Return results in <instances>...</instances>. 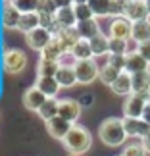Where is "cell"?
Wrapping results in <instances>:
<instances>
[{"mask_svg": "<svg viewBox=\"0 0 150 156\" xmlns=\"http://www.w3.org/2000/svg\"><path fill=\"white\" fill-rule=\"evenodd\" d=\"M71 52L75 54V58L83 62V60H94V54H92V48H91V43L87 39H79L75 43V46L71 48Z\"/></svg>", "mask_w": 150, "mask_h": 156, "instance_id": "obj_25", "label": "cell"}, {"mask_svg": "<svg viewBox=\"0 0 150 156\" xmlns=\"http://www.w3.org/2000/svg\"><path fill=\"white\" fill-rule=\"evenodd\" d=\"M146 6H148V14H150V0H146Z\"/></svg>", "mask_w": 150, "mask_h": 156, "instance_id": "obj_45", "label": "cell"}, {"mask_svg": "<svg viewBox=\"0 0 150 156\" xmlns=\"http://www.w3.org/2000/svg\"><path fill=\"white\" fill-rule=\"evenodd\" d=\"M125 60H127V62H125V71H129L131 75L142 73V71H150V64L141 56L139 52H129V54H125Z\"/></svg>", "mask_w": 150, "mask_h": 156, "instance_id": "obj_13", "label": "cell"}, {"mask_svg": "<svg viewBox=\"0 0 150 156\" xmlns=\"http://www.w3.org/2000/svg\"><path fill=\"white\" fill-rule=\"evenodd\" d=\"M137 52L141 54L142 58L146 60V62L150 64V41H145V43H139V48H137Z\"/></svg>", "mask_w": 150, "mask_h": 156, "instance_id": "obj_38", "label": "cell"}, {"mask_svg": "<svg viewBox=\"0 0 150 156\" xmlns=\"http://www.w3.org/2000/svg\"><path fill=\"white\" fill-rule=\"evenodd\" d=\"M98 137L106 147H121L127 141L123 118H106L98 125Z\"/></svg>", "mask_w": 150, "mask_h": 156, "instance_id": "obj_1", "label": "cell"}, {"mask_svg": "<svg viewBox=\"0 0 150 156\" xmlns=\"http://www.w3.org/2000/svg\"><path fill=\"white\" fill-rule=\"evenodd\" d=\"M110 54H127V41L110 37Z\"/></svg>", "mask_w": 150, "mask_h": 156, "instance_id": "obj_35", "label": "cell"}, {"mask_svg": "<svg viewBox=\"0 0 150 156\" xmlns=\"http://www.w3.org/2000/svg\"><path fill=\"white\" fill-rule=\"evenodd\" d=\"M123 125H125V131H127V137L141 139V141L150 131V125L142 118H123Z\"/></svg>", "mask_w": 150, "mask_h": 156, "instance_id": "obj_10", "label": "cell"}, {"mask_svg": "<svg viewBox=\"0 0 150 156\" xmlns=\"http://www.w3.org/2000/svg\"><path fill=\"white\" fill-rule=\"evenodd\" d=\"M81 104H79V100H75V98H62L60 100V108H58V116L60 118H64L65 122H69V123H77V119H79L81 116Z\"/></svg>", "mask_w": 150, "mask_h": 156, "instance_id": "obj_8", "label": "cell"}, {"mask_svg": "<svg viewBox=\"0 0 150 156\" xmlns=\"http://www.w3.org/2000/svg\"><path fill=\"white\" fill-rule=\"evenodd\" d=\"M131 39L137 41V43L150 41V20L135 21V23H133V33H131Z\"/></svg>", "mask_w": 150, "mask_h": 156, "instance_id": "obj_24", "label": "cell"}, {"mask_svg": "<svg viewBox=\"0 0 150 156\" xmlns=\"http://www.w3.org/2000/svg\"><path fill=\"white\" fill-rule=\"evenodd\" d=\"M52 37H54V35L48 31V29H44L43 25H40V27H37V29H33L31 33H27V35H25V41H27L29 48L43 52L46 46H48V43L52 41Z\"/></svg>", "mask_w": 150, "mask_h": 156, "instance_id": "obj_7", "label": "cell"}, {"mask_svg": "<svg viewBox=\"0 0 150 156\" xmlns=\"http://www.w3.org/2000/svg\"><path fill=\"white\" fill-rule=\"evenodd\" d=\"M146 148L142 147V143H129L123 147L121 156H146Z\"/></svg>", "mask_w": 150, "mask_h": 156, "instance_id": "obj_33", "label": "cell"}, {"mask_svg": "<svg viewBox=\"0 0 150 156\" xmlns=\"http://www.w3.org/2000/svg\"><path fill=\"white\" fill-rule=\"evenodd\" d=\"M94 17H112L113 0H89Z\"/></svg>", "mask_w": 150, "mask_h": 156, "instance_id": "obj_23", "label": "cell"}, {"mask_svg": "<svg viewBox=\"0 0 150 156\" xmlns=\"http://www.w3.org/2000/svg\"><path fill=\"white\" fill-rule=\"evenodd\" d=\"M110 89L116 94H119V97H125V98H127L129 94H133V75H131L129 71H121L119 77L113 81V85Z\"/></svg>", "mask_w": 150, "mask_h": 156, "instance_id": "obj_14", "label": "cell"}, {"mask_svg": "<svg viewBox=\"0 0 150 156\" xmlns=\"http://www.w3.org/2000/svg\"><path fill=\"white\" fill-rule=\"evenodd\" d=\"M69 156H77V154H69Z\"/></svg>", "mask_w": 150, "mask_h": 156, "instance_id": "obj_46", "label": "cell"}, {"mask_svg": "<svg viewBox=\"0 0 150 156\" xmlns=\"http://www.w3.org/2000/svg\"><path fill=\"white\" fill-rule=\"evenodd\" d=\"M71 127H73V123L65 122L64 118H52L50 122H46V131H48V135L52 137V139H58V141H64L65 135L71 131Z\"/></svg>", "mask_w": 150, "mask_h": 156, "instance_id": "obj_11", "label": "cell"}, {"mask_svg": "<svg viewBox=\"0 0 150 156\" xmlns=\"http://www.w3.org/2000/svg\"><path fill=\"white\" fill-rule=\"evenodd\" d=\"M73 12H75V17L77 21H87V20H92L94 14L91 10L89 4H73Z\"/></svg>", "mask_w": 150, "mask_h": 156, "instance_id": "obj_32", "label": "cell"}, {"mask_svg": "<svg viewBox=\"0 0 150 156\" xmlns=\"http://www.w3.org/2000/svg\"><path fill=\"white\" fill-rule=\"evenodd\" d=\"M73 4H89V0H73Z\"/></svg>", "mask_w": 150, "mask_h": 156, "instance_id": "obj_43", "label": "cell"}, {"mask_svg": "<svg viewBox=\"0 0 150 156\" xmlns=\"http://www.w3.org/2000/svg\"><path fill=\"white\" fill-rule=\"evenodd\" d=\"M62 143H64V147L68 148L69 154L81 156V154H85L89 148H91V145H92V135H91V131H89L87 127L75 123L73 127H71V131L65 135V139Z\"/></svg>", "mask_w": 150, "mask_h": 156, "instance_id": "obj_2", "label": "cell"}, {"mask_svg": "<svg viewBox=\"0 0 150 156\" xmlns=\"http://www.w3.org/2000/svg\"><path fill=\"white\" fill-rule=\"evenodd\" d=\"M125 54H108L106 64H110L112 68H116L117 71H125Z\"/></svg>", "mask_w": 150, "mask_h": 156, "instance_id": "obj_34", "label": "cell"}, {"mask_svg": "<svg viewBox=\"0 0 150 156\" xmlns=\"http://www.w3.org/2000/svg\"><path fill=\"white\" fill-rule=\"evenodd\" d=\"M23 106L27 108V110H31V112H39L40 110V106H43L46 102V97L43 93L39 91V87L37 85H33V87H29L25 93H23Z\"/></svg>", "mask_w": 150, "mask_h": 156, "instance_id": "obj_12", "label": "cell"}, {"mask_svg": "<svg viewBox=\"0 0 150 156\" xmlns=\"http://www.w3.org/2000/svg\"><path fill=\"white\" fill-rule=\"evenodd\" d=\"M4 2H10V0H4Z\"/></svg>", "mask_w": 150, "mask_h": 156, "instance_id": "obj_47", "label": "cell"}, {"mask_svg": "<svg viewBox=\"0 0 150 156\" xmlns=\"http://www.w3.org/2000/svg\"><path fill=\"white\" fill-rule=\"evenodd\" d=\"M56 81L60 83V87H73L77 83V75H75V68H60L56 73Z\"/></svg>", "mask_w": 150, "mask_h": 156, "instance_id": "obj_27", "label": "cell"}, {"mask_svg": "<svg viewBox=\"0 0 150 156\" xmlns=\"http://www.w3.org/2000/svg\"><path fill=\"white\" fill-rule=\"evenodd\" d=\"M91 43V48H92V54H94V60H98V58H104L110 54V37L104 33H100L96 35L94 39L89 41Z\"/></svg>", "mask_w": 150, "mask_h": 156, "instance_id": "obj_18", "label": "cell"}, {"mask_svg": "<svg viewBox=\"0 0 150 156\" xmlns=\"http://www.w3.org/2000/svg\"><path fill=\"white\" fill-rule=\"evenodd\" d=\"M77 62H79V60L75 58V54L71 52V50L69 52H64L62 56L58 58V66H60V68H75Z\"/></svg>", "mask_w": 150, "mask_h": 156, "instance_id": "obj_36", "label": "cell"}, {"mask_svg": "<svg viewBox=\"0 0 150 156\" xmlns=\"http://www.w3.org/2000/svg\"><path fill=\"white\" fill-rule=\"evenodd\" d=\"M119 156H121V154H119Z\"/></svg>", "mask_w": 150, "mask_h": 156, "instance_id": "obj_48", "label": "cell"}, {"mask_svg": "<svg viewBox=\"0 0 150 156\" xmlns=\"http://www.w3.org/2000/svg\"><path fill=\"white\" fill-rule=\"evenodd\" d=\"M142 119L150 125V100L146 102V108H145V112H142Z\"/></svg>", "mask_w": 150, "mask_h": 156, "instance_id": "obj_41", "label": "cell"}, {"mask_svg": "<svg viewBox=\"0 0 150 156\" xmlns=\"http://www.w3.org/2000/svg\"><path fill=\"white\" fill-rule=\"evenodd\" d=\"M98 68H100L98 69V79L104 83V85H108V87H112L113 81H116L119 77V73H121V71H117L116 68H112L110 64H100Z\"/></svg>", "mask_w": 150, "mask_h": 156, "instance_id": "obj_28", "label": "cell"}, {"mask_svg": "<svg viewBox=\"0 0 150 156\" xmlns=\"http://www.w3.org/2000/svg\"><path fill=\"white\" fill-rule=\"evenodd\" d=\"M98 64L96 60H83V62H77L75 66V75H77V83H83V85H89L98 77Z\"/></svg>", "mask_w": 150, "mask_h": 156, "instance_id": "obj_6", "label": "cell"}, {"mask_svg": "<svg viewBox=\"0 0 150 156\" xmlns=\"http://www.w3.org/2000/svg\"><path fill=\"white\" fill-rule=\"evenodd\" d=\"M54 4H56V8H69V6H73V0H54Z\"/></svg>", "mask_w": 150, "mask_h": 156, "instance_id": "obj_40", "label": "cell"}, {"mask_svg": "<svg viewBox=\"0 0 150 156\" xmlns=\"http://www.w3.org/2000/svg\"><path fill=\"white\" fill-rule=\"evenodd\" d=\"M148 97H142V94H129L123 102V118H142V112L146 108Z\"/></svg>", "mask_w": 150, "mask_h": 156, "instance_id": "obj_5", "label": "cell"}, {"mask_svg": "<svg viewBox=\"0 0 150 156\" xmlns=\"http://www.w3.org/2000/svg\"><path fill=\"white\" fill-rule=\"evenodd\" d=\"M64 54V48L60 46V43H58V39L56 37H52V41L48 43V46L40 52V58L43 60H50V62H58V58Z\"/></svg>", "mask_w": 150, "mask_h": 156, "instance_id": "obj_29", "label": "cell"}, {"mask_svg": "<svg viewBox=\"0 0 150 156\" xmlns=\"http://www.w3.org/2000/svg\"><path fill=\"white\" fill-rule=\"evenodd\" d=\"M131 33H133V21H129L125 16L112 17L110 27H108V37L129 41L131 39Z\"/></svg>", "mask_w": 150, "mask_h": 156, "instance_id": "obj_4", "label": "cell"}, {"mask_svg": "<svg viewBox=\"0 0 150 156\" xmlns=\"http://www.w3.org/2000/svg\"><path fill=\"white\" fill-rule=\"evenodd\" d=\"M141 143H142V147L146 148V152H150V131H148V135H146V137H145V139H142Z\"/></svg>", "mask_w": 150, "mask_h": 156, "instance_id": "obj_42", "label": "cell"}, {"mask_svg": "<svg viewBox=\"0 0 150 156\" xmlns=\"http://www.w3.org/2000/svg\"><path fill=\"white\" fill-rule=\"evenodd\" d=\"M2 64H4V71H8L12 75L19 73L27 66V54L21 48H6L2 54Z\"/></svg>", "mask_w": 150, "mask_h": 156, "instance_id": "obj_3", "label": "cell"}, {"mask_svg": "<svg viewBox=\"0 0 150 156\" xmlns=\"http://www.w3.org/2000/svg\"><path fill=\"white\" fill-rule=\"evenodd\" d=\"M56 4H54V0H43L40 2V8H39V14L40 16H56Z\"/></svg>", "mask_w": 150, "mask_h": 156, "instance_id": "obj_37", "label": "cell"}, {"mask_svg": "<svg viewBox=\"0 0 150 156\" xmlns=\"http://www.w3.org/2000/svg\"><path fill=\"white\" fill-rule=\"evenodd\" d=\"M60 69L58 62H50V60H39V68H37V75L39 77H56Z\"/></svg>", "mask_w": 150, "mask_h": 156, "instance_id": "obj_30", "label": "cell"}, {"mask_svg": "<svg viewBox=\"0 0 150 156\" xmlns=\"http://www.w3.org/2000/svg\"><path fill=\"white\" fill-rule=\"evenodd\" d=\"M56 20V25L60 29H69V27H75L77 25V17H75V12H73V6L69 8H60L54 16Z\"/></svg>", "mask_w": 150, "mask_h": 156, "instance_id": "obj_20", "label": "cell"}, {"mask_svg": "<svg viewBox=\"0 0 150 156\" xmlns=\"http://www.w3.org/2000/svg\"><path fill=\"white\" fill-rule=\"evenodd\" d=\"M10 2L14 4L21 14H29V12H39L43 0H10Z\"/></svg>", "mask_w": 150, "mask_h": 156, "instance_id": "obj_31", "label": "cell"}, {"mask_svg": "<svg viewBox=\"0 0 150 156\" xmlns=\"http://www.w3.org/2000/svg\"><path fill=\"white\" fill-rule=\"evenodd\" d=\"M77 33H79V37L81 39H87V41H91L94 39L96 35H100V23L96 21V17H92V20H87V21H77Z\"/></svg>", "mask_w": 150, "mask_h": 156, "instance_id": "obj_17", "label": "cell"}, {"mask_svg": "<svg viewBox=\"0 0 150 156\" xmlns=\"http://www.w3.org/2000/svg\"><path fill=\"white\" fill-rule=\"evenodd\" d=\"M133 93L150 98V71H142V73L133 75Z\"/></svg>", "mask_w": 150, "mask_h": 156, "instance_id": "obj_21", "label": "cell"}, {"mask_svg": "<svg viewBox=\"0 0 150 156\" xmlns=\"http://www.w3.org/2000/svg\"><path fill=\"white\" fill-rule=\"evenodd\" d=\"M117 2H119V4H121V6H125V4H129V2H133V0H117Z\"/></svg>", "mask_w": 150, "mask_h": 156, "instance_id": "obj_44", "label": "cell"}, {"mask_svg": "<svg viewBox=\"0 0 150 156\" xmlns=\"http://www.w3.org/2000/svg\"><path fill=\"white\" fill-rule=\"evenodd\" d=\"M79 104H81V108H91L94 104V94L92 93H83L79 97Z\"/></svg>", "mask_w": 150, "mask_h": 156, "instance_id": "obj_39", "label": "cell"}, {"mask_svg": "<svg viewBox=\"0 0 150 156\" xmlns=\"http://www.w3.org/2000/svg\"><path fill=\"white\" fill-rule=\"evenodd\" d=\"M123 16L127 17L129 21H133V23H135V21L150 20L146 0H133V2L125 4V6H123Z\"/></svg>", "mask_w": 150, "mask_h": 156, "instance_id": "obj_9", "label": "cell"}, {"mask_svg": "<svg viewBox=\"0 0 150 156\" xmlns=\"http://www.w3.org/2000/svg\"><path fill=\"white\" fill-rule=\"evenodd\" d=\"M35 85L39 87V91L44 94L46 98H56V94L60 93V83L56 81V77H39Z\"/></svg>", "mask_w": 150, "mask_h": 156, "instance_id": "obj_19", "label": "cell"}, {"mask_svg": "<svg viewBox=\"0 0 150 156\" xmlns=\"http://www.w3.org/2000/svg\"><path fill=\"white\" fill-rule=\"evenodd\" d=\"M19 20H21V12L12 2H4V6H2V25L6 29H17Z\"/></svg>", "mask_w": 150, "mask_h": 156, "instance_id": "obj_15", "label": "cell"}, {"mask_svg": "<svg viewBox=\"0 0 150 156\" xmlns=\"http://www.w3.org/2000/svg\"><path fill=\"white\" fill-rule=\"evenodd\" d=\"M54 37L58 39V43H60V46L64 48V52H69V50L75 46L77 41L81 39L75 27H69V29H60V31H58L56 35H54Z\"/></svg>", "mask_w": 150, "mask_h": 156, "instance_id": "obj_16", "label": "cell"}, {"mask_svg": "<svg viewBox=\"0 0 150 156\" xmlns=\"http://www.w3.org/2000/svg\"><path fill=\"white\" fill-rule=\"evenodd\" d=\"M40 27V14L39 12H29V14H21V20H19V25H17V29H19L21 33H31L33 29Z\"/></svg>", "mask_w": 150, "mask_h": 156, "instance_id": "obj_22", "label": "cell"}, {"mask_svg": "<svg viewBox=\"0 0 150 156\" xmlns=\"http://www.w3.org/2000/svg\"><path fill=\"white\" fill-rule=\"evenodd\" d=\"M58 108H60V100H56V98H46V102L40 106V110L37 114L44 119V123H46V122H50L52 118H58Z\"/></svg>", "mask_w": 150, "mask_h": 156, "instance_id": "obj_26", "label": "cell"}]
</instances>
